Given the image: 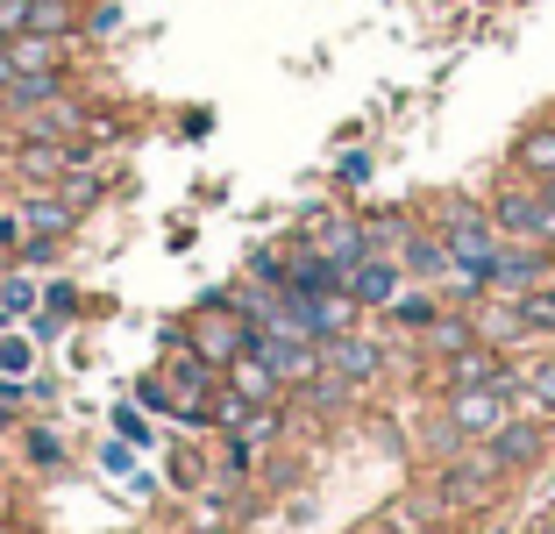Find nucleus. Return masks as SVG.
I'll use <instances>...</instances> for the list:
<instances>
[{"label": "nucleus", "instance_id": "obj_21", "mask_svg": "<svg viewBox=\"0 0 555 534\" xmlns=\"http://www.w3.org/2000/svg\"><path fill=\"white\" fill-rule=\"evenodd\" d=\"M470 342H485L470 314H435V328H427V349L435 356H456V349H470Z\"/></svg>", "mask_w": 555, "mask_h": 534}, {"label": "nucleus", "instance_id": "obj_27", "mask_svg": "<svg viewBox=\"0 0 555 534\" xmlns=\"http://www.w3.org/2000/svg\"><path fill=\"white\" fill-rule=\"evenodd\" d=\"M22 236H29V228H22V214L0 207V257H22Z\"/></svg>", "mask_w": 555, "mask_h": 534}, {"label": "nucleus", "instance_id": "obj_30", "mask_svg": "<svg viewBox=\"0 0 555 534\" xmlns=\"http://www.w3.org/2000/svg\"><path fill=\"white\" fill-rule=\"evenodd\" d=\"M0 122H8V100H0Z\"/></svg>", "mask_w": 555, "mask_h": 534}, {"label": "nucleus", "instance_id": "obj_14", "mask_svg": "<svg viewBox=\"0 0 555 534\" xmlns=\"http://www.w3.org/2000/svg\"><path fill=\"white\" fill-rule=\"evenodd\" d=\"M506 321H513V342L520 335H555V278H534L527 292H513Z\"/></svg>", "mask_w": 555, "mask_h": 534}, {"label": "nucleus", "instance_id": "obj_17", "mask_svg": "<svg viewBox=\"0 0 555 534\" xmlns=\"http://www.w3.org/2000/svg\"><path fill=\"white\" fill-rule=\"evenodd\" d=\"M22 228H29V236H57V243H65L72 228H79V207H65L57 193H43V186H36V193L22 200Z\"/></svg>", "mask_w": 555, "mask_h": 534}, {"label": "nucleus", "instance_id": "obj_18", "mask_svg": "<svg viewBox=\"0 0 555 534\" xmlns=\"http://www.w3.org/2000/svg\"><path fill=\"white\" fill-rule=\"evenodd\" d=\"M513 414H534V421H555V356H534L520 371V399Z\"/></svg>", "mask_w": 555, "mask_h": 534}, {"label": "nucleus", "instance_id": "obj_12", "mask_svg": "<svg viewBox=\"0 0 555 534\" xmlns=\"http://www.w3.org/2000/svg\"><path fill=\"white\" fill-rule=\"evenodd\" d=\"M513 364H506V349L499 342H470V349H456V356H441V385L456 392V385H491V378H506Z\"/></svg>", "mask_w": 555, "mask_h": 534}, {"label": "nucleus", "instance_id": "obj_1", "mask_svg": "<svg viewBox=\"0 0 555 534\" xmlns=\"http://www.w3.org/2000/svg\"><path fill=\"white\" fill-rule=\"evenodd\" d=\"M491 221H499V236L506 243H534V250H548L555 257V186H534V178H499L491 186Z\"/></svg>", "mask_w": 555, "mask_h": 534}, {"label": "nucleus", "instance_id": "obj_25", "mask_svg": "<svg viewBox=\"0 0 555 534\" xmlns=\"http://www.w3.org/2000/svg\"><path fill=\"white\" fill-rule=\"evenodd\" d=\"M22 442H29V463H65V442L50 435V428H29Z\"/></svg>", "mask_w": 555, "mask_h": 534}, {"label": "nucleus", "instance_id": "obj_8", "mask_svg": "<svg viewBox=\"0 0 555 534\" xmlns=\"http://www.w3.org/2000/svg\"><path fill=\"white\" fill-rule=\"evenodd\" d=\"M499 478H513V470L499 463V456H491L485 442H477V449L463 456V463L441 470V506H485V492H499Z\"/></svg>", "mask_w": 555, "mask_h": 534}, {"label": "nucleus", "instance_id": "obj_13", "mask_svg": "<svg viewBox=\"0 0 555 534\" xmlns=\"http://www.w3.org/2000/svg\"><path fill=\"white\" fill-rule=\"evenodd\" d=\"M399 264H406V278H427V285H441V278L456 271V264H449V243H441L435 228H421V221L399 236Z\"/></svg>", "mask_w": 555, "mask_h": 534}, {"label": "nucleus", "instance_id": "obj_11", "mask_svg": "<svg viewBox=\"0 0 555 534\" xmlns=\"http://www.w3.org/2000/svg\"><path fill=\"white\" fill-rule=\"evenodd\" d=\"M307 243L321 250V257H335L343 271H349L357 257H371V243H363V221H357V214H313Z\"/></svg>", "mask_w": 555, "mask_h": 534}, {"label": "nucleus", "instance_id": "obj_28", "mask_svg": "<svg viewBox=\"0 0 555 534\" xmlns=\"http://www.w3.org/2000/svg\"><path fill=\"white\" fill-rule=\"evenodd\" d=\"M335 178H343V186H363V178H371V157H343V164H335Z\"/></svg>", "mask_w": 555, "mask_h": 534}, {"label": "nucleus", "instance_id": "obj_31", "mask_svg": "<svg viewBox=\"0 0 555 534\" xmlns=\"http://www.w3.org/2000/svg\"><path fill=\"white\" fill-rule=\"evenodd\" d=\"M541 534H555V520H548V527H541Z\"/></svg>", "mask_w": 555, "mask_h": 534}, {"label": "nucleus", "instance_id": "obj_5", "mask_svg": "<svg viewBox=\"0 0 555 534\" xmlns=\"http://www.w3.org/2000/svg\"><path fill=\"white\" fill-rule=\"evenodd\" d=\"M249 349H257L263 364L278 371V385H285V392L313 385V378L327 371V364H321V342H313V335H285V328H257V342H249Z\"/></svg>", "mask_w": 555, "mask_h": 534}, {"label": "nucleus", "instance_id": "obj_2", "mask_svg": "<svg viewBox=\"0 0 555 534\" xmlns=\"http://www.w3.org/2000/svg\"><path fill=\"white\" fill-rule=\"evenodd\" d=\"M435 236L449 243V264H456L463 278H477V285H485V271L499 264V250H506L491 207H470V200H449V207L435 214Z\"/></svg>", "mask_w": 555, "mask_h": 534}, {"label": "nucleus", "instance_id": "obj_4", "mask_svg": "<svg viewBox=\"0 0 555 534\" xmlns=\"http://www.w3.org/2000/svg\"><path fill=\"white\" fill-rule=\"evenodd\" d=\"M185 342H193V349H199V356H207L214 371H229L235 356H243V349H249V342H257V328H249V321H243V314H235V307H229V300H221V292H214L207 307H199V314H193V321H185Z\"/></svg>", "mask_w": 555, "mask_h": 534}, {"label": "nucleus", "instance_id": "obj_23", "mask_svg": "<svg viewBox=\"0 0 555 534\" xmlns=\"http://www.w3.org/2000/svg\"><path fill=\"white\" fill-rule=\"evenodd\" d=\"M115 29H121V8H115V0H93V8L79 15V36H115Z\"/></svg>", "mask_w": 555, "mask_h": 534}, {"label": "nucleus", "instance_id": "obj_20", "mask_svg": "<svg viewBox=\"0 0 555 534\" xmlns=\"http://www.w3.org/2000/svg\"><path fill=\"white\" fill-rule=\"evenodd\" d=\"M50 193L65 200V207H79V214H86L100 193H107V171H93V164H65V178H57Z\"/></svg>", "mask_w": 555, "mask_h": 534}, {"label": "nucleus", "instance_id": "obj_24", "mask_svg": "<svg viewBox=\"0 0 555 534\" xmlns=\"http://www.w3.org/2000/svg\"><path fill=\"white\" fill-rule=\"evenodd\" d=\"M0 307H8V314H29L36 307V285L22 271H8V278H0Z\"/></svg>", "mask_w": 555, "mask_h": 534}, {"label": "nucleus", "instance_id": "obj_6", "mask_svg": "<svg viewBox=\"0 0 555 534\" xmlns=\"http://www.w3.org/2000/svg\"><path fill=\"white\" fill-rule=\"evenodd\" d=\"M343 292L357 300L363 314H385L399 292H406V264H399L392 250H371V257H357V264L343 271Z\"/></svg>", "mask_w": 555, "mask_h": 534}, {"label": "nucleus", "instance_id": "obj_10", "mask_svg": "<svg viewBox=\"0 0 555 534\" xmlns=\"http://www.w3.org/2000/svg\"><path fill=\"white\" fill-rule=\"evenodd\" d=\"M285 292H293V300H321V292H343V264L321 257L313 243H299L293 257H285Z\"/></svg>", "mask_w": 555, "mask_h": 534}, {"label": "nucleus", "instance_id": "obj_22", "mask_svg": "<svg viewBox=\"0 0 555 534\" xmlns=\"http://www.w3.org/2000/svg\"><path fill=\"white\" fill-rule=\"evenodd\" d=\"M385 314H392L399 328H421V335H427L441 307H435V300H427V292H399V300H392V307H385Z\"/></svg>", "mask_w": 555, "mask_h": 534}, {"label": "nucleus", "instance_id": "obj_15", "mask_svg": "<svg viewBox=\"0 0 555 534\" xmlns=\"http://www.w3.org/2000/svg\"><path fill=\"white\" fill-rule=\"evenodd\" d=\"M221 385H229V392H243L249 406H278V399H285V385H278V371L263 364L257 349H243V356H235L229 371H221Z\"/></svg>", "mask_w": 555, "mask_h": 534}, {"label": "nucleus", "instance_id": "obj_26", "mask_svg": "<svg viewBox=\"0 0 555 534\" xmlns=\"http://www.w3.org/2000/svg\"><path fill=\"white\" fill-rule=\"evenodd\" d=\"M0 371H8V378L29 371V342H22V335H0Z\"/></svg>", "mask_w": 555, "mask_h": 534}, {"label": "nucleus", "instance_id": "obj_3", "mask_svg": "<svg viewBox=\"0 0 555 534\" xmlns=\"http://www.w3.org/2000/svg\"><path fill=\"white\" fill-rule=\"evenodd\" d=\"M513 399H520V371L491 378V385H456V392H449V406H441V428H449L456 442H485L491 428L513 414Z\"/></svg>", "mask_w": 555, "mask_h": 534}, {"label": "nucleus", "instance_id": "obj_9", "mask_svg": "<svg viewBox=\"0 0 555 534\" xmlns=\"http://www.w3.org/2000/svg\"><path fill=\"white\" fill-rule=\"evenodd\" d=\"M485 449L499 456L506 470H527V463L548 456V421H534V414H506V421L485 435Z\"/></svg>", "mask_w": 555, "mask_h": 534}, {"label": "nucleus", "instance_id": "obj_16", "mask_svg": "<svg viewBox=\"0 0 555 534\" xmlns=\"http://www.w3.org/2000/svg\"><path fill=\"white\" fill-rule=\"evenodd\" d=\"M513 171L534 178V186H555V122H527L520 143H513Z\"/></svg>", "mask_w": 555, "mask_h": 534}, {"label": "nucleus", "instance_id": "obj_7", "mask_svg": "<svg viewBox=\"0 0 555 534\" xmlns=\"http://www.w3.org/2000/svg\"><path fill=\"white\" fill-rule=\"evenodd\" d=\"M321 364H327L335 378H343L349 392H357V385H377L392 356H385V342H377V335H363V328H349V335H327V342H321Z\"/></svg>", "mask_w": 555, "mask_h": 534}, {"label": "nucleus", "instance_id": "obj_29", "mask_svg": "<svg viewBox=\"0 0 555 534\" xmlns=\"http://www.w3.org/2000/svg\"><path fill=\"white\" fill-rule=\"evenodd\" d=\"M349 534H399L392 520H363V527H349Z\"/></svg>", "mask_w": 555, "mask_h": 534}, {"label": "nucleus", "instance_id": "obj_19", "mask_svg": "<svg viewBox=\"0 0 555 534\" xmlns=\"http://www.w3.org/2000/svg\"><path fill=\"white\" fill-rule=\"evenodd\" d=\"M65 50L57 36H8V65L15 72H65Z\"/></svg>", "mask_w": 555, "mask_h": 534}]
</instances>
